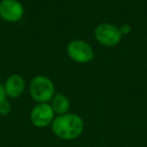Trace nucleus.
Masks as SVG:
<instances>
[{"instance_id": "nucleus-1", "label": "nucleus", "mask_w": 147, "mask_h": 147, "mask_svg": "<svg viewBox=\"0 0 147 147\" xmlns=\"http://www.w3.org/2000/svg\"><path fill=\"white\" fill-rule=\"evenodd\" d=\"M51 130L61 140H75L82 135L85 128L82 117L75 113L59 115L51 123Z\"/></svg>"}, {"instance_id": "nucleus-2", "label": "nucleus", "mask_w": 147, "mask_h": 147, "mask_svg": "<svg viewBox=\"0 0 147 147\" xmlns=\"http://www.w3.org/2000/svg\"><path fill=\"white\" fill-rule=\"evenodd\" d=\"M29 94L37 103H49L55 94L53 81L45 76H36L29 85Z\"/></svg>"}, {"instance_id": "nucleus-3", "label": "nucleus", "mask_w": 147, "mask_h": 147, "mask_svg": "<svg viewBox=\"0 0 147 147\" xmlns=\"http://www.w3.org/2000/svg\"><path fill=\"white\" fill-rule=\"evenodd\" d=\"M95 38L105 47H115L121 41L122 34L119 27L111 23H101L95 28Z\"/></svg>"}, {"instance_id": "nucleus-4", "label": "nucleus", "mask_w": 147, "mask_h": 147, "mask_svg": "<svg viewBox=\"0 0 147 147\" xmlns=\"http://www.w3.org/2000/svg\"><path fill=\"white\" fill-rule=\"evenodd\" d=\"M69 59L78 63H87L94 59V51L88 42L81 39L71 40L67 47Z\"/></svg>"}, {"instance_id": "nucleus-5", "label": "nucleus", "mask_w": 147, "mask_h": 147, "mask_svg": "<svg viewBox=\"0 0 147 147\" xmlns=\"http://www.w3.org/2000/svg\"><path fill=\"white\" fill-rule=\"evenodd\" d=\"M55 118V113L49 103L37 104L30 112V122L37 128H45L51 125Z\"/></svg>"}, {"instance_id": "nucleus-6", "label": "nucleus", "mask_w": 147, "mask_h": 147, "mask_svg": "<svg viewBox=\"0 0 147 147\" xmlns=\"http://www.w3.org/2000/svg\"><path fill=\"white\" fill-rule=\"evenodd\" d=\"M24 15L23 5L18 0L0 1V17L7 22H17Z\"/></svg>"}, {"instance_id": "nucleus-7", "label": "nucleus", "mask_w": 147, "mask_h": 147, "mask_svg": "<svg viewBox=\"0 0 147 147\" xmlns=\"http://www.w3.org/2000/svg\"><path fill=\"white\" fill-rule=\"evenodd\" d=\"M7 97L18 98L22 95L25 89V81L20 75H12L6 80L4 85Z\"/></svg>"}, {"instance_id": "nucleus-8", "label": "nucleus", "mask_w": 147, "mask_h": 147, "mask_svg": "<svg viewBox=\"0 0 147 147\" xmlns=\"http://www.w3.org/2000/svg\"><path fill=\"white\" fill-rule=\"evenodd\" d=\"M51 106L53 108V112L59 116L69 113V110L71 108V103L69 99L61 93H55L51 101Z\"/></svg>"}, {"instance_id": "nucleus-9", "label": "nucleus", "mask_w": 147, "mask_h": 147, "mask_svg": "<svg viewBox=\"0 0 147 147\" xmlns=\"http://www.w3.org/2000/svg\"><path fill=\"white\" fill-rule=\"evenodd\" d=\"M10 112H11V105L7 101V99L0 103V115L1 116H6Z\"/></svg>"}, {"instance_id": "nucleus-10", "label": "nucleus", "mask_w": 147, "mask_h": 147, "mask_svg": "<svg viewBox=\"0 0 147 147\" xmlns=\"http://www.w3.org/2000/svg\"><path fill=\"white\" fill-rule=\"evenodd\" d=\"M119 29H120L121 34H122V35L129 34V33L131 32V27H130V25L127 24V23H125V24H123L121 27H119Z\"/></svg>"}, {"instance_id": "nucleus-11", "label": "nucleus", "mask_w": 147, "mask_h": 147, "mask_svg": "<svg viewBox=\"0 0 147 147\" xmlns=\"http://www.w3.org/2000/svg\"><path fill=\"white\" fill-rule=\"evenodd\" d=\"M7 98V95L6 92H5V88L2 84H0V103L2 102V101L6 100Z\"/></svg>"}]
</instances>
